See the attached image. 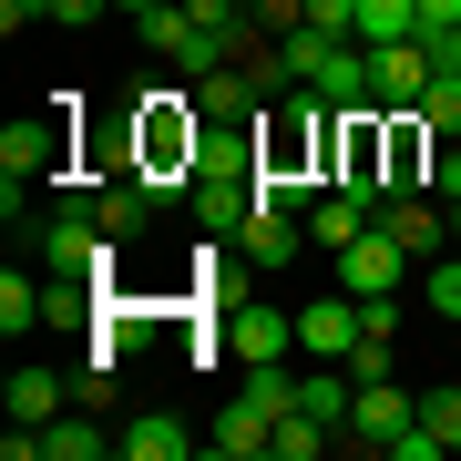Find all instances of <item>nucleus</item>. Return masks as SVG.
<instances>
[{
    "label": "nucleus",
    "instance_id": "obj_12",
    "mask_svg": "<svg viewBox=\"0 0 461 461\" xmlns=\"http://www.w3.org/2000/svg\"><path fill=\"white\" fill-rule=\"evenodd\" d=\"M215 339H226L236 359H287V348H297V318H287V308H226Z\"/></svg>",
    "mask_w": 461,
    "mask_h": 461
},
{
    "label": "nucleus",
    "instance_id": "obj_19",
    "mask_svg": "<svg viewBox=\"0 0 461 461\" xmlns=\"http://www.w3.org/2000/svg\"><path fill=\"white\" fill-rule=\"evenodd\" d=\"M420 32V0H359V41H411Z\"/></svg>",
    "mask_w": 461,
    "mask_h": 461
},
{
    "label": "nucleus",
    "instance_id": "obj_10",
    "mask_svg": "<svg viewBox=\"0 0 461 461\" xmlns=\"http://www.w3.org/2000/svg\"><path fill=\"white\" fill-rule=\"evenodd\" d=\"M318 103H339V113H379V93H369V41H329V62H318Z\"/></svg>",
    "mask_w": 461,
    "mask_h": 461
},
{
    "label": "nucleus",
    "instance_id": "obj_15",
    "mask_svg": "<svg viewBox=\"0 0 461 461\" xmlns=\"http://www.w3.org/2000/svg\"><path fill=\"white\" fill-rule=\"evenodd\" d=\"M113 451H123V461H185V451H195V430H185L175 411H144V420L113 430Z\"/></svg>",
    "mask_w": 461,
    "mask_h": 461
},
{
    "label": "nucleus",
    "instance_id": "obj_11",
    "mask_svg": "<svg viewBox=\"0 0 461 461\" xmlns=\"http://www.w3.org/2000/svg\"><path fill=\"white\" fill-rule=\"evenodd\" d=\"M369 226H379V195H359V185H329V195L308 205V247H329V257L348 236H369Z\"/></svg>",
    "mask_w": 461,
    "mask_h": 461
},
{
    "label": "nucleus",
    "instance_id": "obj_28",
    "mask_svg": "<svg viewBox=\"0 0 461 461\" xmlns=\"http://www.w3.org/2000/svg\"><path fill=\"white\" fill-rule=\"evenodd\" d=\"M451 247H461V195H451Z\"/></svg>",
    "mask_w": 461,
    "mask_h": 461
},
{
    "label": "nucleus",
    "instance_id": "obj_2",
    "mask_svg": "<svg viewBox=\"0 0 461 461\" xmlns=\"http://www.w3.org/2000/svg\"><path fill=\"white\" fill-rule=\"evenodd\" d=\"M62 165H72V93H51V113L0 133V215L21 226V195L32 185H62Z\"/></svg>",
    "mask_w": 461,
    "mask_h": 461
},
{
    "label": "nucleus",
    "instance_id": "obj_6",
    "mask_svg": "<svg viewBox=\"0 0 461 461\" xmlns=\"http://www.w3.org/2000/svg\"><path fill=\"white\" fill-rule=\"evenodd\" d=\"M411 267H420V257L400 247L390 226H369V236H348V247H339V287H348V297H390Z\"/></svg>",
    "mask_w": 461,
    "mask_h": 461
},
{
    "label": "nucleus",
    "instance_id": "obj_7",
    "mask_svg": "<svg viewBox=\"0 0 461 461\" xmlns=\"http://www.w3.org/2000/svg\"><path fill=\"white\" fill-rule=\"evenodd\" d=\"M441 451H461V379L451 390H420V420L390 441V461H441Z\"/></svg>",
    "mask_w": 461,
    "mask_h": 461
},
{
    "label": "nucleus",
    "instance_id": "obj_29",
    "mask_svg": "<svg viewBox=\"0 0 461 461\" xmlns=\"http://www.w3.org/2000/svg\"><path fill=\"white\" fill-rule=\"evenodd\" d=\"M247 11H257V0H247Z\"/></svg>",
    "mask_w": 461,
    "mask_h": 461
},
{
    "label": "nucleus",
    "instance_id": "obj_9",
    "mask_svg": "<svg viewBox=\"0 0 461 461\" xmlns=\"http://www.w3.org/2000/svg\"><path fill=\"white\" fill-rule=\"evenodd\" d=\"M379 226H390L411 257H441L451 247V205L441 195H379Z\"/></svg>",
    "mask_w": 461,
    "mask_h": 461
},
{
    "label": "nucleus",
    "instance_id": "obj_25",
    "mask_svg": "<svg viewBox=\"0 0 461 461\" xmlns=\"http://www.w3.org/2000/svg\"><path fill=\"white\" fill-rule=\"evenodd\" d=\"M420 32H461V0H420Z\"/></svg>",
    "mask_w": 461,
    "mask_h": 461
},
{
    "label": "nucleus",
    "instance_id": "obj_27",
    "mask_svg": "<svg viewBox=\"0 0 461 461\" xmlns=\"http://www.w3.org/2000/svg\"><path fill=\"white\" fill-rule=\"evenodd\" d=\"M113 11H123V21H144V11H154V0H113Z\"/></svg>",
    "mask_w": 461,
    "mask_h": 461
},
{
    "label": "nucleus",
    "instance_id": "obj_13",
    "mask_svg": "<svg viewBox=\"0 0 461 461\" xmlns=\"http://www.w3.org/2000/svg\"><path fill=\"white\" fill-rule=\"evenodd\" d=\"M236 247H247V267H287L297 247H308V215H287V205H257L247 226H236Z\"/></svg>",
    "mask_w": 461,
    "mask_h": 461
},
{
    "label": "nucleus",
    "instance_id": "obj_4",
    "mask_svg": "<svg viewBox=\"0 0 461 461\" xmlns=\"http://www.w3.org/2000/svg\"><path fill=\"white\" fill-rule=\"evenodd\" d=\"M411 420H420V400L400 390V379H359V390H348V430H339V441H348V451H390Z\"/></svg>",
    "mask_w": 461,
    "mask_h": 461
},
{
    "label": "nucleus",
    "instance_id": "obj_5",
    "mask_svg": "<svg viewBox=\"0 0 461 461\" xmlns=\"http://www.w3.org/2000/svg\"><path fill=\"white\" fill-rule=\"evenodd\" d=\"M430 72H441V51H430L420 32H411V41H369V93H379V113H411V103L430 93Z\"/></svg>",
    "mask_w": 461,
    "mask_h": 461
},
{
    "label": "nucleus",
    "instance_id": "obj_17",
    "mask_svg": "<svg viewBox=\"0 0 461 461\" xmlns=\"http://www.w3.org/2000/svg\"><path fill=\"white\" fill-rule=\"evenodd\" d=\"M41 451H51V461H103L113 430H103L93 411H62V420H41Z\"/></svg>",
    "mask_w": 461,
    "mask_h": 461
},
{
    "label": "nucleus",
    "instance_id": "obj_22",
    "mask_svg": "<svg viewBox=\"0 0 461 461\" xmlns=\"http://www.w3.org/2000/svg\"><path fill=\"white\" fill-rule=\"evenodd\" d=\"M41 318H93V277H62V287H41Z\"/></svg>",
    "mask_w": 461,
    "mask_h": 461
},
{
    "label": "nucleus",
    "instance_id": "obj_3",
    "mask_svg": "<svg viewBox=\"0 0 461 461\" xmlns=\"http://www.w3.org/2000/svg\"><path fill=\"white\" fill-rule=\"evenodd\" d=\"M32 247L62 267V277H93V287H113V277H123V267H113V247H123V236L93 215V185H62V205H51V226L32 236Z\"/></svg>",
    "mask_w": 461,
    "mask_h": 461
},
{
    "label": "nucleus",
    "instance_id": "obj_20",
    "mask_svg": "<svg viewBox=\"0 0 461 461\" xmlns=\"http://www.w3.org/2000/svg\"><path fill=\"white\" fill-rule=\"evenodd\" d=\"M411 113H420V123H430V133L451 144V133H461V72H430V93L411 103Z\"/></svg>",
    "mask_w": 461,
    "mask_h": 461
},
{
    "label": "nucleus",
    "instance_id": "obj_23",
    "mask_svg": "<svg viewBox=\"0 0 461 461\" xmlns=\"http://www.w3.org/2000/svg\"><path fill=\"white\" fill-rule=\"evenodd\" d=\"M430 318H451V329H461V267H430Z\"/></svg>",
    "mask_w": 461,
    "mask_h": 461
},
{
    "label": "nucleus",
    "instance_id": "obj_24",
    "mask_svg": "<svg viewBox=\"0 0 461 461\" xmlns=\"http://www.w3.org/2000/svg\"><path fill=\"white\" fill-rule=\"evenodd\" d=\"M430 195H441V205L461 195V154H451V144H441V154H430Z\"/></svg>",
    "mask_w": 461,
    "mask_h": 461
},
{
    "label": "nucleus",
    "instance_id": "obj_14",
    "mask_svg": "<svg viewBox=\"0 0 461 461\" xmlns=\"http://www.w3.org/2000/svg\"><path fill=\"white\" fill-rule=\"evenodd\" d=\"M267 441H277V411H257L247 390H236V400H226V420L205 430V451H226V461H257Z\"/></svg>",
    "mask_w": 461,
    "mask_h": 461
},
{
    "label": "nucleus",
    "instance_id": "obj_18",
    "mask_svg": "<svg viewBox=\"0 0 461 461\" xmlns=\"http://www.w3.org/2000/svg\"><path fill=\"white\" fill-rule=\"evenodd\" d=\"M329 441H339V420H318V411H287V420H277V441H267V461H318Z\"/></svg>",
    "mask_w": 461,
    "mask_h": 461
},
{
    "label": "nucleus",
    "instance_id": "obj_21",
    "mask_svg": "<svg viewBox=\"0 0 461 461\" xmlns=\"http://www.w3.org/2000/svg\"><path fill=\"white\" fill-rule=\"evenodd\" d=\"M0 329H11V339H21V329H41V287L21 277V267L0 277Z\"/></svg>",
    "mask_w": 461,
    "mask_h": 461
},
{
    "label": "nucleus",
    "instance_id": "obj_1",
    "mask_svg": "<svg viewBox=\"0 0 461 461\" xmlns=\"http://www.w3.org/2000/svg\"><path fill=\"white\" fill-rule=\"evenodd\" d=\"M123 144H133V175H144V195H154V205L195 195V165H205V103H195V83H185V93H175V83L133 93Z\"/></svg>",
    "mask_w": 461,
    "mask_h": 461
},
{
    "label": "nucleus",
    "instance_id": "obj_26",
    "mask_svg": "<svg viewBox=\"0 0 461 461\" xmlns=\"http://www.w3.org/2000/svg\"><path fill=\"white\" fill-rule=\"evenodd\" d=\"M113 0H51V21H103Z\"/></svg>",
    "mask_w": 461,
    "mask_h": 461
},
{
    "label": "nucleus",
    "instance_id": "obj_16",
    "mask_svg": "<svg viewBox=\"0 0 461 461\" xmlns=\"http://www.w3.org/2000/svg\"><path fill=\"white\" fill-rule=\"evenodd\" d=\"M62 369H32V359H21L11 369V390H0V411H11V420H62Z\"/></svg>",
    "mask_w": 461,
    "mask_h": 461
},
{
    "label": "nucleus",
    "instance_id": "obj_8",
    "mask_svg": "<svg viewBox=\"0 0 461 461\" xmlns=\"http://www.w3.org/2000/svg\"><path fill=\"white\" fill-rule=\"evenodd\" d=\"M297 348H318V359H348V348H359V297H348V287L308 297V308H297Z\"/></svg>",
    "mask_w": 461,
    "mask_h": 461
}]
</instances>
